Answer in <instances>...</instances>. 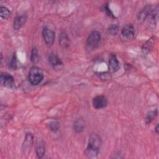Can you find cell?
<instances>
[{"label": "cell", "mask_w": 159, "mask_h": 159, "mask_svg": "<svg viewBox=\"0 0 159 159\" xmlns=\"http://www.w3.org/2000/svg\"><path fill=\"white\" fill-rule=\"evenodd\" d=\"M27 16L26 15H19L14 18L13 27L15 30L19 29L26 22Z\"/></svg>", "instance_id": "obj_12"}, {"label": "cell", "mask_w": 159, "mask_h": 159, "mask_svg": "<svg viewBox=\"0 0 159 159\" xmlns=\"http://www.w3.org/2000/svg\"><path fill=\"white\" fill-rule=\"evenodd\" d=\"M157 114H158L157 109H155V110L149 111L147 113L146 118H145V120H146L147 124L150 123L155 118V117L157 116Z\"/></svg>", "instance_id": "obj_16"}, {"label": "cell", "mask_w": 159, "mask_h": 159, "mask_svg": "<svg viewBox=\"0 0 159 159\" xmlns=\"http://www.w3.org/2000/svg\"><path fill=\"white\" fill-rule=\"evenodd\" d=\"M42 36L45 43L48 46H51L55 39V32L47 27H44L42 30Z\"/></svg>", "instance_id": "obj_4"}, {"label": "cell", "mask_w": 159, "mask_h": 159, "mask_svg": "<svg viewBox=\"0 0 159 159\" xmlns=\"http://www.w3.org/2000/svg\"><path fill=\"white\" fill-rule=\"evenodd\" d=\"M17 61H16V55H14L9 62V67L12 69H15L16 68Z\"/></svg>", "instance_id": "obj_21"}, {"label": "cell", "mask_w": 159, "mask_h": 159, "mask_svg": "<svg viewBox=\"0 0 159 159\" xmlns=\"http://www.w3.org/2000/svg\"><path fill=\"white\" fill-rule=\"evenodd\" d=\"M104 9H105V11H106V13L107 14L108 16H111V17H114V16H113V14H112V12L110 11V9L109 8V7H108L107 5L105 6Z\"/></svg>", "instance_id": "obj_22"}, {"label": "cell", "mask_w": 159, "mask_h": 159, "mask_svg": "<svg viewBox=\"0 0 159 159\" xmlns=\"http://www.w3.org/2000/svg\"><path fill=\"white\" fill-rule=\"evenodd\" d=\"M107 34L110 35H116L118 32V26L116 24H112L107 29Z\"/></svg>", "instance_id": "obj_19"}, {"label": "cell", "mask_w": 159, "mask_h": 159, "mask_svg": "<svg viewBox=\"0 0 159 159\" xmlns=\"http://www.w3.org/2000/svg\"><path fill=\"white\" fill-rule=\"evenodd\" d=\"M153 9L151 6H145L142 10H141L137 14L138 20L140 22H143L145 20V19L149 16L152 11Z\"/></svg>", "instance_id": "obj_10"}, {"label": "cell", "mask_w": 159, "mask_h": 159, "mask_svg": "<svg viewBox=\"0 0 159 159\" xmlns=\"http://www.w3.org/2000/svg\"><path fill=\"white\" fill-rule=\"evenodd\" d=\"M59 44L63 48L68 47L70 45V39L65 32H61L60 33L59 35Z\"/></svg>", "instance_id": "obj_13"}, {"label": "cell", "mask_w": 159, "mask_h": 159, "mask_svg": "<svg viewBox=\"0 0 159 159\" xmlns=\"http://www.w3.org/2000/svg\"><path fill=\"white\" fill-rule=\"evenodd\" d=\"M45 152V145L42 140H39L36 146V154L38 158H42Z\"/></svg>", "instance_id": "obj_14"}, {"label": "cell", "mask_w": 159, "mask_h": 159, "mask_svg": "<svg viewBox=\"0 0 159 159\" xmlns=\"http://www.w3.org/2000/svg\"><path fill=\"white\" fill-rule=\"evenodd\" d=\"M101 40V34L98 31H93L88 36L86 41L87 46L90 48L97 47Z\"/></svg>", "instance_id": "obj_3"}, {"label": "cell", "mask_w": 159, "mask_h": 159, "mask_svg": "<svg viewBox=\"0 0 159 159\" xmlns=\"http://www.w3.org/2000/svg\"><path fill=\"white\" fill-rule=\"evenodd\" d=\"M120 68V63L116 55L111 54L109 60V69L111 72L115 73Z\"/></svg>", "instance_id": "obj_9"}, {"label": "cell", "mask_w": 159, "mask_h": 159, "mask_svg": "<svg viewBox=\"0 0 159 159\" xmlns=\"http://www.w3.org/2000/svg\"><path fill=\"white\" fill-rule=\"evenodd\" d=\"M84 126L85 124L84 120L81 119H78L73 124V129L76 132L80 133L83 130Z\"/></svg>", "instance_id": "obj_15"}, {"label": "cell", "mask_w": 159, "mask_h": 159, "mask_svg": "<svg viewBox=\"0 0 159 159\" xmlns=\"http://www.w3.org/2000/svg\"><path fill=\"white\" fill-rule=\"evenodd\" d=\"M155 130L157 132V133H158V125L157 124V126H156V128H155Z\"/></svg>", "instance_id": "obj_23"}, {"label": "cell", "mask_w": 159, "mask_h": 159, "mask_svg": "<svg viewBox=\"0 0 159 159\" xmlns=\"http://www.w3.org/2000/svg\"><path fill=\"white\" fill-rule=\"evenodd\" d=\"M33 135L30 133L26 134L23 145H22V151L24 154H28L30 151L33 144Z\"/></svg>", "instance_id": "obj_8"}, {"label": "cell", "mask_w": 159, "mask_h": 159, "mask_svg": "<svg viewBox=\"0 0 159 159\" xmlns=\"http://www.w3.org/2000/svg\"><path fill=\"white\" fill-rule=\"evenodd\" d=\"M43 78V73L40 68L37 66H33L29 72V80L33 85L39 84Z\"/></svg>", "instance_id": "obj_2"}, {"label": "cell", "mask_w": 159, "mask_h": 159, "mask_svg": "<svg viewBox=\"0 0 159 159\" xmlns=\"http://www.w3.org/2000/svg\"><path fill=\"white\" fill-rule=\"evenodd\" d=\"M101 145V139L96 134H91L89 138L88 145L84 151V155L88 158H96L99 152Z\"/></svg>", "instance_id": "obj_1"}, {"label": "cell", "mask_w": 159, "mask_h": 159, "mask_svg": "<svg viewBox=\"0 0 159 159\" xmlns=\"http://www.w3.org/2000/svg\"><path fill=\"white\" fill-rule=\"evenodd\" d=\"M48 127L50 130L53 132H56L59 129V123L58 121H56V120L51 121L48 124Z\"/></svg>", "instance_id": "obj_20"}, {"label": "cell", "mask_w": 159, "mask_h": 159, "mask_svg": "<svg viewBox=\"0 0 159 159\" xmlns=\"http://www.w3.org/2000/svg\"><path fill=\"white\" fill-rule=\"evenodd\" d=\"M0 81L2 85L5 87L12 88L14 86V80L13 77L6 73H1L0 76Z\"/></svg>", "instance_id": "obj_5"}, {"label": "cell", "mask_w": 159, "mask_h": 159, "mask_svg": "<svg viewBox=\"0 0 159 159\" xmlns=\"http://www.w3.org/2000/svg\"><path fill=\"white\" fill-rule=\"evenodd\" d=\"M107 104V99L103 95H99L93 99V105L95 109H100L105 107Z\"/></svg>", "instance_id": "obj_7"}, {"label": "cell", "mask_w": 159, "mask_h": 159, "mask_svg": "<svg viewBox=\"0 0 159 159\" xmlns=\"http://www.w3.org/2000/svg\"><path fill=\"white\" fill-rule=\"evenodd\" d=\"M121 35L125 40H131L135 35V28L132 25H126L121 31Z\"/></svg>", "instance_id": "obj_6"}, {"label": "cell", "mask_w": 159, "mask_h": 159, "mask_svg": "<svg viewBox=\"0 0 159 159\" xmlns=\"http://www.w3.org/2000/svg\"><path fill=\"white\" fill-rule=\"evenodd\" d=\"M48 59L49 63L54 68H60L63 66L62 61L55 54H50Z\"/></svg>", "instance_id": "obj_11"}, {"label": "cell", "mask_w": 159, "mask_h": 159, "mask_svg": "<svg viewBox=\"0 0 159 159\" xmlns=\"http://www.w3.org/2000/svg\"><path fill=\"white\" fill-rule=\"evenodd\" d=\"M30 60L33 63H37L39 61V53H38L37 48L36 47H34L32 49Z\"/></svg>", "instance_id": "obj_18"}, {"label": "cell", "mask_w": 159, "mask_h": 159, "mask_svg": "<svg viewBox=\"0 0 159 159\" xmlns=\"http://www.w3.org/2000/svg\"><path fill=\"white\" fill-rule=\"evenodd\" d=\"M1 10V17L4 19H7L11 15V12L9 9L6 7L1 6L0 8Z\"/></svg>", "instance_id": "obj_17"}]
</instances>
